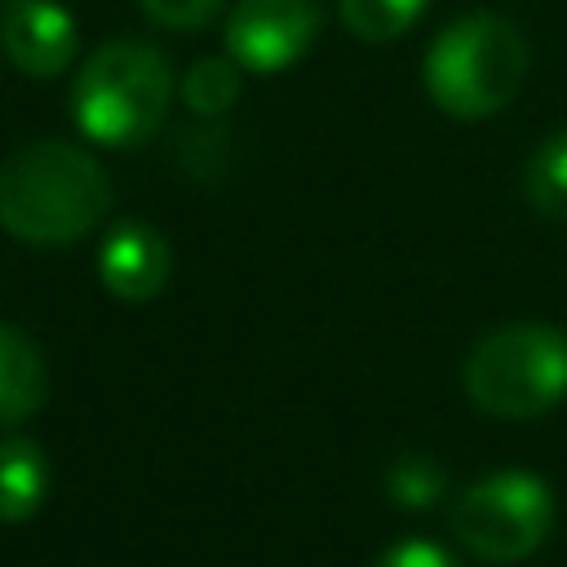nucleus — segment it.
<instances>
[{
  "mask_svg": "<svg viewBox=\"0 0 567 567\" xmlns=\"http://www.w3.org/2000/svg\"><path fill=\"white\" fill-rule=\"evenodd\" d=\"M315 0H239L226 22V53L244 71H284L292 66L319 35Z\"/></svg>",
  "mask_w": 567,
  "mask_h": 567,
  "instance_id": "obj_6",
  "label": "nucleus"
},
{
  "mask_svg": "<svg viewBox=\"0 0 567 567\" xmlns=\"http://www.w3.org/2000/svg\"><path fill=\"white\" fill-rule=\"evenodd\" d=\"M554 523L549 487L527 470H501L470 483L452 505L456 540L483 563H518L540 549Z\"/></svg>",
  "mask_w": 567,
  "mask_h": 567,
  "instance_id": "obj_5",
  "label": "nucleus"
},
{
  "mask_svg": "<svg viewBox=\"0 0 567 567\" xmlns=\"http://www.w3.org/2000/svg\"><path fill=\"white\" fill-rule=\"evenodd\" d=\"M49 399V368L40 346L13 328L0 323V425H18L35 416Z\"/></svg>",
  "mask_w": 567,
  "mask_h": 567,
  "instance_id": "obj_9",
  "label": "nucleus"
},
{
  "mask_svg": "<svg viewBox=\"0 0 567 567\" xmlns=\"http://www.w3.org/2000/svg\"><path fill=\"white\" fill-rule=\"evenodd\" d=\"M111 208L102 164L71 142H27L0 164V226L35 248L84 239Z\"/></svg>",
  "mask_w": 567,
  "mask_h": 567,
  "instance_id": "obj_1",
  "label": "nucleus"
},
{
  "mask_svg": "<svg viewBox=\"0 0 567 567\" xmlns=\"http://www.w3.org/2000/svg\"><path fill=\"white\" fill-rule=\"evenodd\" d=\"M173 71L155 44L106 40L71 89L75 128L102 146H142L168 115Z\"/></svg>",
  "mask_w": 567,
  "mask_h": 567,
  "instance_id": "obj_3",
  "label": "nucleus"
},
{
  "mask_svg": "<svg viewBox=\"0 0 567 567\" xmlns=\"http://www.w3.org/2000/svg\"><path fill=\"white\" fill-rule=\"evenodd\" d=\"M49 492V461L31 439H0V523H27Z\"/></svg>",
  "mask_w": 567,
  "mask_h": 567,
  "instance_id": "obj_10",
  "label": "nucleus"
},
{
  "mask_svg": "<svg viewBox=\"0 0 567 567\" xmlns=\"http://www.w3.org/2000/svg\"><path fill=\"white\" fill-rule=\"evenodd\" d=\"M377 567H456V558H452L447 549H439L434 540L412 536V540L390 545V549L377 558Z\"/></svg>",
  "mask_w": 567,
  "mask_h": 567,
  "instance_id": "obj_16",
  "label": "nucleus"
},
{
  "mask_svg": "<svg viewBox=\"0 0 567 567\" xmlns=\"http://www.w3.org/2000/svg\"><path fill=\"white\" fill-rule=\"evenodd\" d=\"M523 195L540 217L567 221V128L536 146L523 168Z\"/></svg>",
  "mask_w": 567,
  "mask_h": 567,
  "instance_id": "obj_11",
  "label": "nucleus"
},
{
  "mask_svg": "<svg viewBox=\"0 0 567 567\" xmlns=\"http://www.w3.org/2000/svg\"><path fill=\"white\" fill-rule=\"evenodd\" d=\"M425 4L430 0H337V13L354 40L385 44V40H399L408 27H416Z\"/></svg>",
  "mask_w": 567,
  "mask_h": 567,
  "instance_id": "obj_12",
  "label": "nucleus"
},
{
  "mask_svg": "<svg viewBox=\"0 0 567 567\" xmlns=\"http://www.w3.org/2000/svg\"><path fill=\"white\" fill-rule=\"evenodd\" d=\"M385 487H390V496H394L399 505L421 509V505H434V501H439V492H443V470H439L434 461H425V456H403V461L390 470Z\"/></svg>",
  "mask_w": 567,
  "mask_h": 567,
  "instance_id": "obj_14",
  "label": "nucleus"
},
{
  "mask_svg": "<svg viewBox=\"0 0 567 567\" xmlns=\"http://www.w3.org/2000/svg\"><path fill=\"white\" fill-rule=\"evenodd\" d=\"M465 394L501 421L545 416L567 399V337L545 323L487 332L465 359Z\"/></svg>",
  "mask_w": 567,
  "mask_h": 567,
  "instance_id": "obj_4",
  "label": "nucleus"
},
{
  "mask_svg": "<svg viewBox=\"0 0 567 567\" xmlns=\"http://www.w3.org/2000/svg\"><path fill=\"white\" fill-rule=\"evenodd\" d=\"M173 270L168 239L146 221H124L97 252V284L120 301H151L164 292Z\"/></svg>",
  "mask_w": 567,
  "mask_h": 567,
  "instance_id": "obj_8",
  "label": "nucleus"
},
{
  "mask_svg": "<svg viewBox=\"0 0 567 567\" xmlns=\"http://www.w3.org/2000/svg\"><path fill=\"white\" fill-rule=\"evenodd\" d=\"M527 75V40L501 13H465L425 53V89L443 115L487 120L514 102Z\"/></svg>",
  "mask_w": 567,
  "mask_h": 567,
  "instance_id": "obj_2",
  "label": "nucleus"
},
{
  "mask_svg": "<svg viewBox=\"0 0 567 567\" xmlns=\"http://www.w3.org/2000/svg\"><path fill=\"white\" fill-rule=\"evenodd\" d=\"M239 62L226 53V58H199L186 75H182V102L190 106V115H221L235 106L239 97Z\"/></svg>",
  "mask_w": 567,
  "mask_h": 567,
  "instance_id": "obj_13",
  "label": "nucleus"
},
{
  "mask_svg": "<svg viewBox=\"0 0 567 567\" xmlns=\"http://www.w3.org/2000/svg\"><path fill=\"white\" fill-rule=\"evenodd\" d=\"M0 40H4L9 62L35 80L66 71L80 44L75 22L58 0H13L0 22Z\"/></svg>",
  "mask_w": 567,
  "mask_h": 567,
  "instance_id": "obj_7",
  "label": "nucleus"
},
{
  "mask_svg": "<svg viewBox=\"0 0 567 567\" xmlns=\"http://www.w3.org/2000/svg\"><path fill=\"white\" fill-rule=\"evenodd\" d=\"M217 9H221V0H142V13L155 27H168V31H195Z\"/></svg>",
  "mask_w": 567,
  "mask_h": 567,
  "instance_id": "obj_15",
  "label": "nucleus"
}]
</instances>
